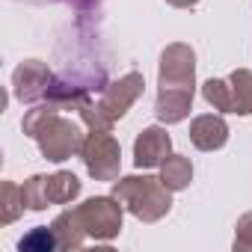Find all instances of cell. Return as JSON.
Instances as JSON below:
<instances>
[{"label": "cell", "instance_id": "cell-1", "mask_svg": "<svg viewBox=\"0 0 252 252\" xmlns=\"http://www.w3.org/2000/svg\"><path fill=\"white\" fill-rule=\"evenodd\" d=\"M193 51L187 45H169L160 57V92L158 116L160 122H181L193 104Z\"/></svg>", "mask_w": 252, "mask_h": 252}, {"label": "cell", "instance_id": "cell-2", "mask_svg": "<svg viewBox=\"0 0 252 252\" xmlns=\"http://www.w3.org/2000/svg\"><path fill=\"white\" fill-rule=\"evenodd\" d=\"M24 131L39 143V149H42V155L48 160H65L68 155H74L83 146L77 125H71L68 119L57 116L54 104L30 110L27 119H24Z\"/></svg>", "mask_w": 252, "mask_h": 252}, {"label": "cell", "instance_id": "cell-3", "mask_svg": "<svg viewBox=\"0 0 252 252\" xmlns=\"http://www.w3.org/2000/svg\"><path fill=\"white\" fill-rule=\"evenodd\" d=\"M140 92H143V74L131 71V74L119 77L116 83L104 86V95H101L98 104L83 101L77 110H80L83 119L92 125V131H107L116 119H122L125 113H128V107L140 98Z\"/></svg>", "mask_w": 252, "mask_h": 252}, {"label": "cell", "instance_id": "cell-4", "mask_svg": "<svg viewBox=\"0 0 252 252\" xmlns=\"http://www.w3.org/2000/svg\"><path fill=\"white\" fill-rule=\"evenodd\" d=\"M116 199L128 202L140 220H158L169 211V187L158 178H125L116 181Z\"/></svg>", "mask_w": 252, "mask_h": 252}, {"label": "cell", "instance_id": "cell-5", "mask_svg": "<svg viewBox=\"0 0 252 252\" xmlns=\"http://www.w3.org/2000/svg\"><path fill=\"white\" fill-rule=\"evenodd\" d=\"M80 152H83L89 175H95L98 181H113L116 178V172H119V143L107 131H92L83 140Z\"/></svg>", "mask_w": 252, "mask_h": 252}, {"label": "cell", "instance_id": "cell-6", "mask_svg": "<svg viewBox=\"0 0 252 252\" xmlns=\"http://www.w3.org/2000/svg\"><path fill=\"white\" fill-rule=\"evenodd\" d=\"M63 220H68L77 228H89L95 234H113L122 225V211L110 199H89L77 211H65Z\"/></svg>", "mask_w": 252, "mask_h": 252}, {"label": "cell", "instance_id": "cell-7", "mask_svg": "<svg viewBox=\"0 0 252 252\" xmlns=\"http://www.w3.org/2000/svg\"><path fill=\"white\" fill-rule=\"evenodd\" d=\"M80 190V181L71 175V172H57L51 178H33L24 190H21V199L30 205V208H45L48 202H68L71 196H77Z\"/></svg>", "mask_w": 252, "mask_h": 252}, {"label": "cell", "instance_id": "cell-8", "mask_svg": "<svg viewBox=\"0 0 252 252\" xmlns=\"http://www.w3.org/2000/svg\"><path fill=\"white\" fill-rule=\"evenodd\" d=\"M51 86H54V77H51V71H48L45 63L30 60L24 65H18V71H15V95H18V101L48 98Z\"/></svg>", "mask_w": 252, "mask_h": 252}, {"label": "cell", "instance_id": "cell-9", "mask_svg": "<svg viewBox=\"0 0 252 252\" xmlns=\"http://www.w3.org/2000/svg\"><path fill=\"white\" fill-rule=\"evenodd\" d=\"M169 149H172V143L163 128H146L137 137L134 160H137V166H158V163H163V158H169Z\"/></svg>", "mask_w": 252, "mask_h": 252}, {"label": "cell", "instance_id": "cell-10", "mask_svg": "<svg viewBox=\"0 0 252 252\" xmlns=\"http://www.w3.org/2000/svg\"><path fill=\"white\" fill-rule=\"evenodd\" d=\"M190 140H193L196 149L214 152V149L225 146L228 128H225V122H222L220 116H199V119H193V125H190Z\"/></svg>", "mask_w": 252, "mask_h": 252}, {"label": "cell", "instance_id": "cell-11", "mask_svg": "<svg viewBox=\"0 0 252 252\" xmlns=\"http://www.w3.org/2000/svg\"><path fill=\"white\" fill-rule=\"evenodd\" d=\"M228 89H231V113H252V71L240 68L228 77Z\"/></svg>", "mask_w": 252, "mask_h": 252}, {"label": "cell", "instance_id": "cell-12", "mask_svg": "<svg viewBox=\"0 0 252 252\" xmlns=\"http://www.w3.org/2000/svg\"><path fill=\"white\" fill-rule=\"evenodd\" d=\"M190 178H193V166H190L187 158H181V155L166 158V163H163V178H160V181H163L169 190H181V187H187Z\"/></svg>", "mask_w": 252, "mask_h": 252}, {"label": "cell", "instance_id": "cell-13", "mask_svg": "<svg viewBox=\"0 0 252 252\" xmlns=\"http://www.w3.org/2000/svg\"><path fill=\"white\" fill-rule=\"evenodd\" d=\"M205 101L214 110L231 113V89H228V83L225 80H208L205 83Z\"/></svg>", "mask_w": 252, "mask_h": 252}, {"label": "cell", "instance_id": "cell-14", "mask_svg": "<svg viewBox=\"0 0 252 252\" xmlns=\"http://www.w3.org/2000/svg\"><path fill=\"white\" fill-rule=\"evenodd\" d=\"M68 3H71L77 12H89V9H95V6H98V0H68Z\"/></svg>", "mask_w": 252, "mask_h": 252}, {"label": "cell", "instance_id": "cell-15", "mask_svg": "<svg viewBox=\"0 0 252 252\" xmlns=\"http://www.w3.org/2000/svg\"><path fill=\"white\" fill-rule=\"evenodd\" d=\"M166 3H172V6H181V9H187V6H196L199 0H166Z\"/></svg>", "mask_w": 252, "mask_h": 252}, {"label": "cell", "instance_id": "cell-16", "mask_svg": "<svg viewBox=\"0 0 252 252\" xmlns=\"http://www.w3.org/2000/svg\"><path fill=\"white\" fill-rule=\"evenodd\" d=\"M27 3H51V0H27Z\"/></svg>", "mask_w": 252, "mask_h": 252}]
</instances>
